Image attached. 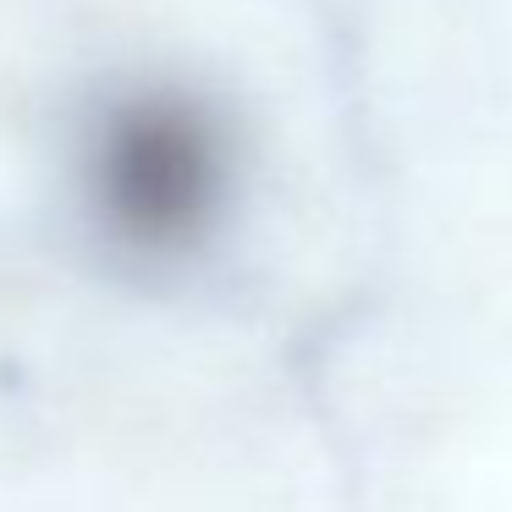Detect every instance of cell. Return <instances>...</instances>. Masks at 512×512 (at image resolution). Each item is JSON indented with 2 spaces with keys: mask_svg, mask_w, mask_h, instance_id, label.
Masks as SVG:
<instances>
[{
  "mask_svg": "<svg viewBox=\"0 0 512 512\" xmlns=\"http://www.w3.org/2000/svg\"><path fill=\"white\" fill-rule=\"evenodd\" d=\"M100 221L138 254H177L221 204V138L188 105H133L111 116L94 149Z\"/></svg>",
  "mask_w": 512,
  "mask_h": 512,
  "instance_id": "1",
  "label": "cell"
}]
</instances>
